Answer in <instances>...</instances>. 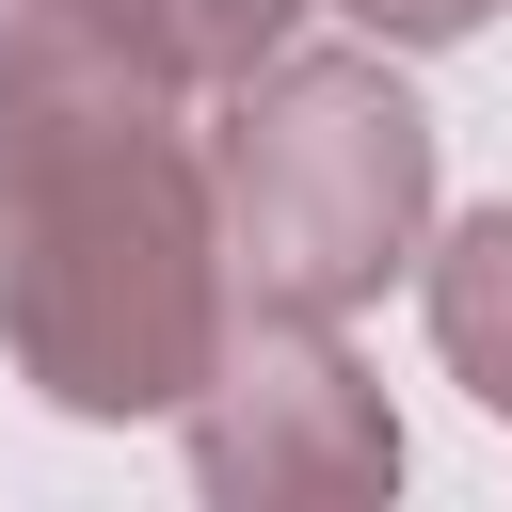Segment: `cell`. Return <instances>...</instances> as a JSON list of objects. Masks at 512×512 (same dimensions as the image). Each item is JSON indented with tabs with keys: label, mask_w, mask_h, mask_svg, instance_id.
Listing matches in <instances>:
<instances>
[{
	"label": "cell",
	"mask_w": 512,
	"mask_h": 512,
	"mask_svg": "<svg viewBox=\"0 0 512 512\" xmlns=\"http://www.w3.org/2000/svg\"><path fill=\"white\" fill-rule=\"evenodd\" d=\"M224 208L208 96L128 64L80 0L0 16V352L48 416H176L224 352Z\"/></svg>",
	"instance_id": "cell-1"
},
{
	"label": "cell",
	"mask_w": 512,
	"mask_h": 512,
	"mask_svg": "<svg viewBox=\"0 0 512 512\" xmlns=\"http://www.w3.org/2000/svg\"><path fill=\"white\" fill-rule=\"evenodd\" d=\"M208 208H224V288L352 320L416 272L432 240V112L400 48H272L208 96Z\"/></svg>",
	"instance_id": "cell-2"
},
{
	"label": "cell",
	"mask_w": 512,
	"mask_h": 512,
	"mask_svg": "<svg viewBox=\"0 0 512 512\" xmlns=\"http://www.w3.org/2000/svg\"><path fill=\"white\" fill-rule=\"evenodd\" d=\"M176 432H192V480L224 512H368V496H400V416L352 368V336L304 320V304H240L208 384L176 400Z\"/></svg>",
	"instance_id": "cell-3"
},
{
	"label": "cell",
	"mask_w": 512,
	"mask_h": 512,
	"mask_svg": "<svg viewBox=\"0 0 512 512\" xmlns=\"http://www.w3.org/2000/svg\"><path fill=\"white\" fill-rule=\"evenodd\" d=\"M416 304H432V352H448V384H464L480 416H512V192L416 240Z\"/></svg>",
	"instance_id": "cell-4"
},
{
	"label": "cell",
	"mask_w": 512,
	"mask_h": 512,
	"mask_svg": "<svg viewBox=\"0 0 512 512\" xmlns=\"http://www.w3.org/2000/svg\"><path fill=\"white\" fill-rule=\"evenodd\" d=\"M80 16H96L128 64H160L176 96H224V80H240V64H272L320 0H80Z\"/></svg>",
	"instance_id": "cell-5"
},
{
	"label": "cell",
	"mask_w": 512,
	"mask_h": 512,
	"mask_svg": "<svg viewBox=\"0 0 512 512\" xmlns=\"http://www.w3.org/2000/svg\"><path fill=\"white\" fill-rule=\"evenodd\" d=\"M320 16H352L368 48H400V64H416V48H464L496 0H320Z\"/></svg>",
	"instance_id": "cell-6"
},
{
	"label": "cell",
	"mask_w": 512,
	"mask_h": 512,
	"mask_svg": "<svg viewBox=\"0 0 512 512\" xmlns=\"http://www.w3.org/2000/svg\"><path fill=\"white\" fill-rule=\"evenodd\" d=\"M0 16H32V0H0Z\"/></svg>",
	"instance_id": "cell-7"
}]
</instances>
